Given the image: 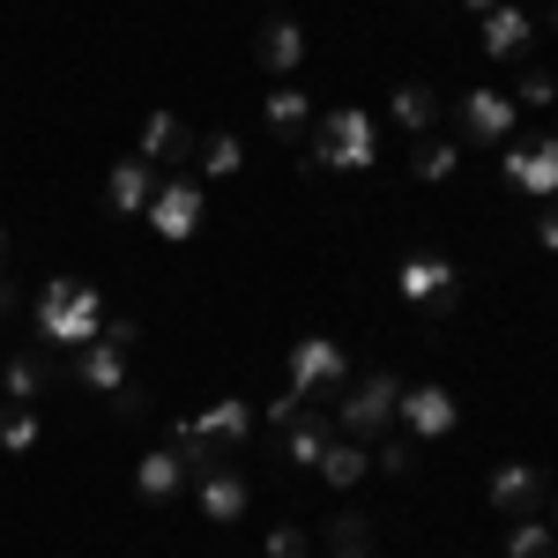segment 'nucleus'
Segmentation results:
<instances>
[{"label": "nucleus", "mask_w": 558, "mask_h": 558, "mask_svg": "<svg viewBox=\"0 0 558 558\" xmlns=\"http://www.w3.org/2000/svg\"><path fill=\"white\" fill-rule=\"evenodd\" d=\"M31 328H38V343L52 350H83L105 336V299H97V283H83V276H52L38 291V305H31Z\"/></svg>", "instance_id": "nucleus-1"}, {"label": "nucleus", "mask_w": 558, "mask_h": 558, "mask_svg": "<svg viewBox=\"0 0 558 558\" xmlns=\"http://www.w3.org/2000/svg\"><path fill=\"white\" fill-rule=\"evenodd\" d=\"M373 165H380V120L365 105H336L305 142V172H373Z\"/></svg>", "instance_id": "nucleus-2"}, {"label": "nucleus", "mask_w": 558, "mask_h": 558, "mask_svg": "<svg viewBox=\"0 0 558 558\" xmlns=\"http://www.w3.org/2000/svg\"><path fill=\"white\" fill-rule=\"evenodd\" d=\"M395 402H402V380L373 365V373H357V380L336 395V432L373 447V439H387V432H395Z\"/></svg>", "instance_id": "nucleus-3"}, {"label": "nucleus", "mask_w": 558, "mask_h": 558, "mask_svg": "<svg viewBox=\"0 0 558 558\" xmlns=\"http://www.w3.org/2000/svg\"><path fill=\"white\" fill-rule=\"evenodd\" d=\"M350 387V357L336 336H299L291 343V395L299 402H320V395H343Z\"/></svg>", "instance_id": "nucleus-4"}, {"label": "nucleus", "mask_w": 558, "mask_h": 558, "mask_svg": "<svg viewBox=\"0 0 558 558\" xmlns=\"http://www.w3.org/2000/svg\"><path fill=\"white\" fill-rule=\"evenodd\" d=\"M202 209H209V194H202V179H165V186H157V194H149V231H157V239H194V231H202Z\"/></svg>", "instance_id": "nucleus-5"}, {"label": "nucleus", "mask_w": 558, "mask_h": 558, "mask_svg": "<svg viewBox=\"0 0 558 558\" xmlns=\"http://www.w3.org/2000/svg\"><path fill=\"white\" fill-rule=\"evenodd\" d=\"M454 120H462V134H454V142H470V149H499V142L514 134L521 112H514V97H507V89H470Z\"/></svg>", "instance_id": "nucleus-6"}, {"label": "nucleus", "mask_w": 558, "mask_h": 558, "mask_svg": "<svg viewBox=\"0 0 558 558\" xmlns=\"http://www.w3.org/2000/svg\"><path fill=\"white\" fill-rule=\"evenodd\" d=\"M395 291H402L410 305H439V313H447V305L462 299V276H454L447 254H410L402 268H395Z\"/></svg>", "instance_id": "nucleus-7"}, {"label": "nucleus", "mask_w": 558, "mask_h": 558, "mask_svg": "<svg viewBox=\"0 0 558 558\" xmlns=\"http://www.w3.org/2000/svg\"><path fill=\"white\" fill-rule=\"evenodd\" d=\"M454 417H462V410H454V395H447V387H402V402H395V425L410 432V439H447V432H454Z\"/></svg>", "instance_id": "nucleus-8"}, {"label": "nucleus", "mask_w": 558, "mask_h": 558, "mask_svg": "<svg viewBox=\"0 0 558 558\" xmlns=\"http://www.w3.org/2000/svg\"><path fill=\"white\" fill-rule=\"evenodd\" d=\"M484 499H492V514L529 521L536 507H544V470H536V462H499L492 484H484Z\"/></svg>", "instance_id": "nucleus-9"}, {"label": "nucleus", "mask_w": 558, "mask_h": 558, "mask_svg": "<svg viewBox=\"0 0 558 558\" xmlns=\"http://www.w3.org/2000/svg\"><path fill=\"white\" fill-rule=\"evenodd\" d=\"M134 157H149L157 172H165V165H194V157H202V134L186 128L179 112H149V120H142V149H134Z\"/></svg>", "instance_id": "nucleus-10"}, {"label": "nucleus", "mask_w": 558, "mask_h": 558, "mask_svg": "<svg viewBox=\"0 0 558 558\" xmlns=\"http://www.w3.org/2000/svg\"><path fill=\"white\" fill-rule=\"evenodd\" d=\"M507 186L536 194V202H551V194H558V134L529 142V149H507Z\"/></svg>", "instance_id": "nucleus-11"}, {"label": "nucleus", "mask_w": 558, "mask_h": 558, "mask_svg": "<svg viewBox=\"0 0 558 558\" xmlns=\"http://www.w3.org/2000/svg\"><path fill=\"white\" fill-rule=\"evenodd\" d=\"M0 387H8V402H38L45 387H52V343H23L0 365Z\"/></svg>", "instance_id": "nucleus-12"}, {"label": "nucleus", "mask_w": 558, "mask_h": 558, "mask_svg": "<svg viewBox=\"0 0 558 558\" xmlns=\"http://www.w3.org/2000/svg\"><path fill=\"white\" fill-rule=\"evenodd\" d=\"M529 38H536V15H529V8H492V15H476V45H484L492 60H514Z\"/></svg>", "instance_id": "nucleus-13"}, {"label": "nucleus", "mask_w": 558, "mask_h": 558, "mask_svg": "<svg viewBox=\"0 0 558 558\" xmlns=\"http://www.w3.org/2000/svg\"><path fill=\"white\" fill-rule=\"evenodd\" d=\"M186 425L202 432V439H216V447H231V454H239V447H246V432H254V402H246V395H223V402H209V410H202V417H186Z\"/></svg>", "instance_id": "nucleus-14"}, {"label": "nucleus", "mask_w": 558, "mask_h": 558, "mask_svg": "<svg viewBox=\"0 0 558 558\" xmlns=\"http://www.w3.org/2000/svg\"><path fill=\"white\" fill-rule=\"evenodd\" d=\"M157 186H165V179H157L149 157H120L112 179H105V202H112L120 216H134V209H149V194H157Z\"/></svg>", "instance_id": "nucleus-15"}, {"label": "nucleus", "mask_w": 558, "mask_h": 558, "mask_svg": "<svg viewBox=\"0 0 558 558\" xmlns=\"http://www.w3.org/2000/svg\"><path fill=\"white\" fill-rule=\"evenodd\" d=\"M75 380H83L89 395H112V387L128 380V343H112V336L83 343V350H75Z\"/></svg>", "instance_id": "nucleus-16"}, {"label": "nucleus", "mask_w": 558, "mask_h": 558, "mask_svg": "<svg viewBox=\"0 0 558 558\" xmlns=\"http://www.w3.org/2000/svg\"><path fill=\"white\" fill-rule=\"evenodd\" d=\"M387 120L410 134V142H417V134H432V128H439V89H432V83H395Z\"/></svg>", "instance_id": "nucleus-17"}, {"label": "nucleus", "mask_w": 558, "mask_h": 558, "mask_svg": "<svg viewBox=\"0 0 558 558\" xmlns=\"http://www.w3.org/2000/svg\"><path fill=\"white\" fill-rule=\"evenodd\" d=\"M254 60H260V68H268V75H299V68H305V31H299V23H291V15H276V23L260 31Z\"/></svg>", "instance_id": "nucleus-18"}, {"label": "nucleus", "mask_w": 558, "mask_h": 558, "mask_svg": "<svg viewBox=\"0 0 558 558\" xmlns=\"http://www.w3.org/2000/svg\"><path fill=\"white\" fill-rule=\"evenodd\" d=\"M260 120H268V134H276V142H299L305 120H313V97H305L299 83H276L268 97H260Z\"/></svg>", "instance_id": "nucleus-19"}, {"label": "nucleus", "mask_w": 558, "mask_h": 558, "mask_svg": "<svg viewBox=\"0 0 558 558\" xmlns=\"http://www.w3.org/2000/svg\"><path fill=\"white\" fill-rule=\"evenodd\" d=\"M365 476H373V447L336 432V439H328V454H320V484H336V492H357Z\"/></svg>", "instance_id": "nucleus-20"}, {"label": "nucleus", "mask_w": 558, "mask_h": 558, "mask_svg": "<svg viewBox=\"0 0 558 558\" xmlns=\"http://www.w3.org/2000/svg\"><path fill=\"white\" fill-rule=\"evenodd\" d=\"M194 484H202V514H209V521H239V514H246V499H254V492H246V476H239V462L194 476Z\"/></svg>", "instance_id": "nucleus-21"}, {"label": "nucleus", "mask_w": 558, "mask_h": 558, "mask_svg": "<svg viewBox=\"0 0 558 558\" xmlns=\"http://www.w3.org/2000/svg\"><path fill=\"white\" fill-rule=\"evenodd\" d=\"M328 439H336V425H328V417H313V410H299V417L283 425V454H291L299 470H320V454H328Z\"/></svg>", "instance_id": "nucleus-22"}, {"label": "nucleus", "mask_w": 558, "mask_h": 558, "mask_svg": "<svg viewBox=\"0 0 558 558\" xmlns=\"http://www.w3.org/2000/svg\"><path fill=\"white\" fill-rule=\"evenodd\" d=\"M410 172L425 179V186L454 179V172H462V142H454V134H425V142H410Z\"/></svg>", "instance_id": "nucleus-23"}, {"label": "nucleus", "mask_w": 558, "mask_h": 558, "mask_svg": "<svg viewBox=\"0 0 558 558\" xmlns=\"http://www.w3.org/2000/svg\"><path fill=\"white\" fill-rule=\"evenodd\" d=\"M179 484H186V462H179L172 447H157V454L134 462V492L142 499H179Z\"/></svg>", "instance_id": "nucleus-24"}, {"label": "nucleus", "mask_w": 558, "mask_h": 558, "mask_svg": "<svg viewBox=\"0 0 558 558\" xmlns=\"http://www.w3.org/2000/svg\"><path fill=\"white\" fill-rule=\"evenodd\" d=\"M38 410H31V402H8V410H0V454H31V447H38Z\"/></svg>", "instance_id": "nucleus-25"}, {"label": "nucleus", "mask_w": 558, "mask_h": 558, "mask_svg": "<svg viewBox=\"0 0 558 558\" xmlns=\"http://www.w3.org/2000/svg\"><path fill=\"white\" fill-rule=\"evenodd\" d=\"M246 172V142L239 134H209L202 142V179H239Z\"/></svg>", "instance_id": "nucleus-26"}, {"label": "nucleus", "mask_w": 558, "mask_h": 558, "mask_svg": "<svg viewBox=\"0 0 558 558\" xmlns=\"http://www.w3.org/2000/svg\"><path fill=\"white\" fill-rule=\"evenodd\" d=\"M357 551H373V521L365 514H336L328 521V558H357Z\"/></svg>", "instance_id": "nucleus-27"}, {"label": "nucleus", "mask_w": 558, "mask_h": 558, "mask_svg": "<svg viewBox=\"0 0 558 558\" xmlns=\"http://www.w3.org/2000/svg\"><path fill=\"white\" fill-rule=\"evenodd\" d=\"M507 558H551V521H514L507 529Z\"/></svg>", "instance_id": "nucleus-28"}, {"label": "nucleus", "mask_w": 558, "mask_h": 558, "mask_svg": "<svg viewBox=\"0 0 558 558\" xmlns=\"http://www.w3.org/2000/svg\"><path fill=\"white\" fill-rule=\"evenodd\" d=\"M373 470H380V476H410V470H417V439H410V432H387L380 454H373Z\"/></svg>", "instance_id": "nucleus-29"}, {"label": "nucleus", "mask_w": 558, "mask_h": 558, "mask_svg": "<svg viewBox=\"0 0 558 558\" xmlns=\"http://www.w3.org/2000/svg\"><path fill=\"white\" fill-rule=\"evenodd\" d=\"M544 105H558V83L544 75V68H529L514 83V112H544Z\"/></svg>", "instance_id": "nucleus-30"}, {"label": "nucleus", "mask_w": 558, "mask_h": 558, "mask_svg": "<svg viewBox=\"0 0 558 558\" xmlns=\"http://www.w3.org/2000/svg\"><path fill=\"white\" fill-rule=\"evenodd\" d=\"M112 417H120V425H134V417H149V387L120 380V387H112Z\"/></svg>", "instance_id": "nucleus-31"}, {"label": "nucleus", "mask_w": 558, "mask_h": 558, "mask_svg": "<svg viewBox=\"0 0 558 558\" xmlns=\"http://www.w3.org/2000/svg\"><path fill=\"white\" fill-rule=\"evenodd\" d=\"M268 558H305V529H299V521L268 529Z\"/></svg>", "instance_id": "nucleus-32"}, {"label": "nucleus", "mask_w": 558, "mask_h": 558, "mask_svg": "<svg viewBox=\"0 0 558 558\" xmlns=\"http://www.w3.org/2000/svg\"><path fill=\"white\" fill-rule=\"evenodd\" d=\"M299 410H305V402H299V395H291V387H283V395H276V402H260V417H268V425H276V432L291 425V417H299Z\"/></svg>", "instance_id": "nucleus-33"}, {"label": "nucleus", "mask_w": 558, "mask_h": 558, "mask_svg": "<svg viewBox=\"0 0 558 558\" xmlns=\"http://www.w3.org/2000/svg\"><path fill=\"white\" fill-rule=\"evenodd\" d=\"M105 336H112V343H142V320H134V313H120V320H105Z\"/></svg>", "instance_id": "nucleus-34"}, {"label": "nucleus", "mask_w": 558, "mask_h": 558, "mask_svg": "<svg viewBox=\"0 0 558 558\" xmlns=\"http://www.w3.org/2000/svg\"><path fill=\"white\" fill-rule=\"evenodd\" d=\"M536 239H544V254H558V194H551V209H544V223H536Z\"/></svg>", "instance_id": "nucleus-35"}, {"label": "nucleus", "mask_w": 558, "mask_h": 558, "mask_svg": "<svg viewBox=\"0 0 558 558\" xmlns=\"http://www.w3.org/2000/svg\"><path fill=\"white\" fill-rule=\"evenodd\" d=\"M462 8H470V15H492V8H507V0H462Z\"/></svg>", "instance_id": "nucleus-36"}, {"label": "nucleus", "mask_w": 558, "mask_h": 558, "mask_svg": "<svg viewBox=\"0 0 558 558\" xmlns=\"http://www.w3.org/2000/svg\"><path fill=\"white\" fill-rule=\"evenodd\" d=\"M8 305H15V283H8V268H0V313H8Z\"/></svg>", "instance_id": "nucleus-37"}, {"label": "nucleus", "mask_w": 558, "mask_h": 558, "mask_svg": "<svg viewBox=\"0 0 558 558\" xmlns=\"http://www.w3.org/2000/svg\"><path fill=\"white\" fill-rule=\"evenodd\" d=\"M551 31H558V0H551Z\"/></svg>", "instance_id": "nucleus-38"}, {"label": "nucleus", "mask_w": 558, "mask_h": 558, "mask_svg": "<svg viewBox=\"0 0 558 558\" xmlns=\"http://www.w3.org/2000/svg\"><path fill=\"white\" fill-rule=\"evenodd\" d=\"M268 8H283V0H268Z\"/></svg>", "instance_id": "nucleus-39"}, {"label": "nucleus", "mask_w": 558, "mask_h": 558, "mask_svg": "<svg viewBox=\"0 0 558 558\" xmlns=\"http://www.w3.org/2000/svg\"><path fill=\"white\" fill-rule=\"evenodd\" d=\"M357 558H373V551H357Z\"/></svg>", "instance_id": "nucleus-40"}, {"label": "nucleus", "mask_w": 558, "mask_h": 558, "mask_svg": "<svg viewBox=\"0 0 558 558\" xmlns=\"http://www.w3.org/2000/svg\"><path fill=\"white\" fill-rule=\"evenodd\" d=\"M551 558H558V544H551Z\"/></svg>", "instance_id": "nucleus-41"}, {"label": "nucleus", "mask_w": 558, "mask_h": 558, "mask_svg": "<svg viewBox=\"0 0 558 558\" xmlns=\"http://www.w3.org/2000/svg\"><path fill=\"white\" fill-rule=\"evenodd\" d=\"M0 246H8V239H0Z\"/></svg>", "instance_id": "nucleus-42"}]
</instances>
